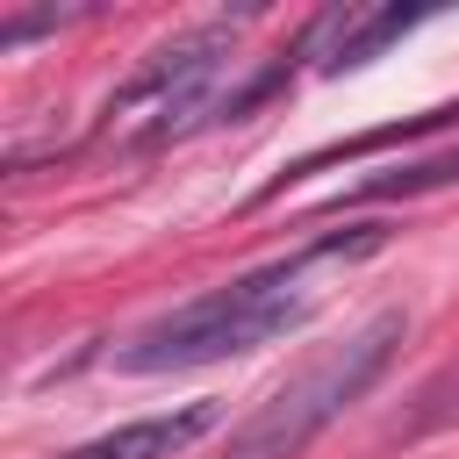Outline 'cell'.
Segmentation results:
<instances>
[{"label": "cell", "mask_w": 459, "mask_h": 459, "mask_svg": "<svg viewBox=\"0 0 459 459\" xmlns=\"http://www.w3.org/2000/svg\"><path fill=\"white\" fill-rule=\"evenodd\" d=\"M387 251V222H351V230H323L308 237L301 251L258 265V273H237L230 287H208L179 308H165L158 323H143L129 344H115V366L122 373H186V366H215V359H237V351H258L287 330H301L330 280L351 273L359 258Z\"/></svg>", "instance_id": "1"}, {"label": "cell", "mask_w": 459, "mask_h": 459, "mask_svg": "<svg viewBox=\"0 0 459 459\" xmlns=\"http://www.w3.org/2000/svg\"><path fill=\"white\" fill-rule=\"evenodd\" d=\"M402 316L394 308H380L373 323H359L351 337H337V344H323V351H308L287 380H273L237 423H230V445H222V459H294V452H308L351 402H366V387L387 373V359L402 351Z\"/></svg>", "instance_id": "2"}, {"label": "cell", "mask_w": 459, "mask_h": 459, "mask_svg": "<svg viewBox=\"0 0 459 459\" xmlns=\"http://www.w3.org/2000/svg\"><path fill=\"white\" fill-rule=\"evenodd\" d=\"M237 57V22H201L172 43H158L115 93H108V122H136L143 143H165L179 129H194L201 115H215V79Z\"/></svg>", "instance_id": "3"}, {"label": "cell", "mask_w": 459, "mask_h": 459, "mask_svg": "<svg viewBox=\"0 0 459 459\" xmlns=\"http://www.w3.org/2000/svg\"><path fill=\"white\" fill-rule=\"evenodd\" d=\"M222 423V402H186V409H165V416H136V423H115L57 459H172L186 445H201L208 430Z\"/></svg>", "instance_id": "4"}, {"label": "cell", "mask_w": 459, "mask_h": 459, "mask_svg": "<svg viewBox=\"0 0 459 459\" xmlns=\"http://www.w3.org/2000/svg\"><path fill=\"white\" fill-rule=\"evenodd\" d=\"M445 122H459V108H423V115H402V122H380V129L337 136V143H323V151L294 158L280 179H265V186L251 194V208H258V201H273V194H287V186H301V179H308V172H323V165H351V158H373V151H387V143H416V136H430V129H445Z\"/></svg>", "instance_id": "5"}, {"label": "cell", "mask_w": 459, "mask_h": 459, "mask_svg": "<svg viewBox=\"0 0 459 459\" xmlns=\"http://www.w3.org/2000/svg\"><path fill=\"white\" fill-rule=\"evenodd\" d=\"M437 186H459V143H445V151H423V158H402V165H387V172H366V179H351V186L330 201V215H344V208H373V201L437 194Z\"/></svg>", "instance_id": "6"}, {"label": "cell", "mask_w": 459, "mask_h": 459, "mask_svg": "<svg viewBox=\"0 0 459 459\" xmlns=\"http://www.w3.org/2000/svg\"><path fill=\"white\" fill-rule=\"evenodd\" d=\"M452 416H459V366L423 387V409L409 416V430H437V423H452Z\"/></svg>", "instance_id": "7"}]
</instances>
